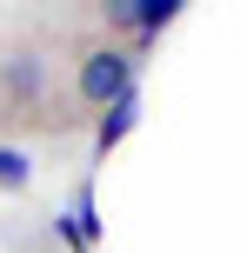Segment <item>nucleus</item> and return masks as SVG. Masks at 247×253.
Wrapping results in <instances>:
<instances>
[{"mask_svg": "<svg viewBox=\"0 0 247 253\" xmlns=\"http://www.w3.org/2000/svg\"><path fill=\"white\" fill-rule=\"evenodd\" d=\"M174 13H181V0H114V7H107V20L127 27V34H160Z\"/></svg>", "mask_w": 247, "mask_h": 253, "instance_id": "7ed1b4c3", "label": "nucleus"}, {"mask_svg": "<svg viewBox=\"0 0 247 253\" xmlns=\"http://www.w3.org/2000/svg\"><path fill=\"white\" fill-rule=\"evenodd\" d=\"M0 187H7V193H20V187H27V160H20L13 147H0Z\"/></svg>", "mask_w": 247, "mask_h": 253, "instance_id": "20e7f679", "label": "nucleus"}, {"mask_svg": "<svg viewBox=\"0 0 247 253\" xmlns=\"http://www.w3.org/2000/svg\"><path fill=\"white\" fill-rule=\"evenodd\" d=\"M127 120H134V100H120V107H114V120H100V153L114 147L120 133H127Z\"/></svg>", "mask_w": 247, "mask_h": 253, "instance_id": "39448f33", "label": "nucleus"}, {"mask_svg": "<svg viewBox=\"0 0 247 253\" xmlns=\"http://www.w3.org/2000/svg\"><path fill=\"white\" fill-rule=\"evenodd\" d=\"M40 60L27 47H13V53H0V100H13V107H34L40 100Z\"/></svg>", "mask_w": 247, "mask_h": 253, "instance_id": "f03ea898", "label": "nucleus"}, {"mask_svg": "<svg viewBox=\"0 0 247 253\" xmlns=\"http://www.w3.org/2000/svg\"><path fill=\"white\" fill-rule=\"evenodd\" d=\"M134 67H141L134 47H87L80 53V74H74V93L87 107H107L114 114L120 100H134Z\"/></svg>", "mask_w": 247, "mask_h": 253, "instance_id": "f257e3e1", "label": "nucleus"}]
</instances>
